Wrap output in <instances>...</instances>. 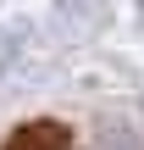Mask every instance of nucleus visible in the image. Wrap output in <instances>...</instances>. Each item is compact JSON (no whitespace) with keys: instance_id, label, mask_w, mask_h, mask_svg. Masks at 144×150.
<instances>
[{"instance_id":"f257e3e1","label":"nucleus","mask_w":144,"mask_h":150,"mask_svg":"<svg viewBox=\"0 0 144 150\" xmlns=\"http://www.w3.org/2000/svg\"><path fill=\"white\" fill-rule=\"evenodd\" d=\"M0 150H72V134L61 122H28V128H17Z\"/></svg>"}]
</instances>
